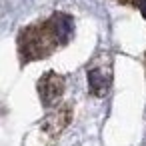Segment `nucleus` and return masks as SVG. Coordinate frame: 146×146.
<instances>
[{
  "label": "nucleus",
  "instance_id": "3",
  "mask_svg": "<svg viewBox=\"0 0 146 146\" xmlns=\"http://www.w3.org/2000/svg\"><path fill=\"white\" fill-rule=\"evenodd\" d=\"M64 88H66V78L54 70H48L40 76L38 84H36V90H38V96H40V102L44 108H56L62 94H64Z\"/></svg>",
  "mask_w": 146,
  "mask_h": 146
},
{
  "label": "nucleus",
  "instance_id": "4",
  "mask_svg": "<svg viewBox=\"0 0 146 146\" xmlns=\"http://www.w3.org/2000/svg\"><path fill=\"white\" fill-rule=\"evenodd\" d=\"M72 120V106L70 104H64V106H58L54 108L52 112H48L40 124L42 132L48 134L50 138H56L58 134H62V130L70 124Z\"/></svg>",
  "mask_w": 146,
  "mask_h": 146
},
{
  "label": "nucleus",
  "instance_id": "5",
  "mask_svg": "<svg viewBox=\"0 0 146 146\" xmlns=\"http://www.w3.org/2000/svg\"><path fill=\"white\" fill-rule=\"evenodd\" d=\"M116 2H120V4H126V6H132V8H136L142 16H144V20H146V0H116Z\"/></svg>",
  "mask_w": 146,
  "mask_h": 146
},
{
  "label": "nucleus",
  "instance_id": "2",
  "mask_svg": "<svg viewBox=\"0 0 146 146\" xmlns=\"http://www.w3.org/2000/svg\"><path fill=\"white\" fill-rule=\"evenodd\" d=\"M112 56L108 52H98L86 66V80L90 96L104 98L112 88Z\"/></svg>",
  "mask_w": 146,
  "mask_h": 146
},
{
  "label": "nucleus",
  "instance_id": "1",
  "mask_svg": "<svg viewBox=\"0 0 146 146\" xmlns=\"http://www.w3.org/2000/svg\"><path fill=\"white\" fill-rule=\"evenodd\" d=\"M72 36H74V20L70 14L64 12H54L48 18L24 26L16 38L20 66L48 58L58 48L66 46L72 40Z\"/></svg>",
  "mask_w": 146,
  "mask_h": 146
}]
</instances>
